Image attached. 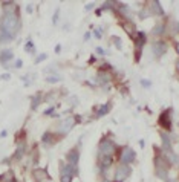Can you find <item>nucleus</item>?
Masks as SVG:
<instances>
[{"instance_id": "f257e3e1", "label": "nucleus", "mask_w": 179, "mask_h": 182, "mask_svg": "<svg viewBox=\"0 0 179 182\" xmlns=\"http://www.w3.org/2000/svg\"><path fill=\"white\" fill-rule=\"evenodd\" d=\"M22 26L20 23V17H18V11L15 13H9V14H3L2 20H0V31L8 34L9 37H15L18 29Z\"/></svg>"}, {"instance_id": "f03ea898", "label": "nucleus", "mask_w": 179, "mask_h": 182, "mask_svg": "<svg viewBox=\"0 0 179 182\" xmlns=\"http://www.w3.org/2000/svg\"><path fill=\"white\" fill-rule=\"evenodd\" d=\"M80 121V118H75V116H69V118H66V119H63V121H60L58 123V126H57V132L60 133V135H66V133H69L74 127H75V124Z\"/></svg>"}, {"instance_id": "7ed1b4c3", "label": "nucleus", "mask_w": 179, "mask_h": 182, "mask_svg": "<svg viewBox=\"0 0 179 182\" xmlns=\"http://www.w3.org/2000/svg\"><path fill=\"white\" fill-rule=\"evenodd\" d=\"M98 150H100V154L112 156V154L116 152V145H115V142H113L112 139H103L101 142H100Z\"/></svg>"}, {"instance_id": "20e7f679", "label": "nucleus", "mask_w": 179, "mask_h": 182, "mask_svg": "<svg viewBox=\"0 0 179 182\" xmlns=\"http://www.w3.org/2000/svg\"><path fill=\"white\" fill-rule=\"evenodd\" d=\"M130 173H132V168L130 165H125V164H120L118 168H116V173H115V182H123L125 181L129 176H130Z\"/></svg>"}, {"instance_id": "39448f33", "label": "nucleus", "mask_w": 179, "mask_h": 182, "mask_svg": "<svg viewBox=\"0 0 179 182\" xmlns=\"http://www.w3.org/2000/svg\"><path fill=\"white\" fill-rule=\"evenodd\" d=\"M135 158H136V153L133 152V149H130V147H124L123 150H121V154H120V162L129 165L130 162L135 161Z\"/></svg>"}, {"instance_id": "423d86ee", "label": "nucleus", "mask_w": 179, "mask_h": 182, "mask_svg": "<svg viewBox=\"0 0 179 182\" xmlns=\"http://www.w3.org/2000/svg\"><path fill=\"white\" fill-rule=\"evenodd\" d=\"M171 110L168 109V110H164V112L159 115V119H158V124L162 127V129H165V130H171Z\"/></svg>"}, {"instance_id": "0eeeda50", "label": "nucleus", "mask_w": 179, "mask_h": 182, "mask_svg": "<svg viewBox=\"0 0 179 182\" xmlns=\"http://www.w3.org/2000/svg\"><path fill=\"white\" fill-rule=\"evenodd\" d=\"M146 43V34L144 32H138L136 34V38H135V52H136V61L139 60L141 57V49Z\"/></svg>"}, {"instance_id": "6e6552de", "label": "nucleus", "mask_w": 179, "mask_h": 182, "mask_svg": "<svg viewBox=\"0 0 179 182\" xmlns=\"http://www.w3.org/2000/svg\"><path fill=\"white\" fill-rule=\"evenodd\" d=\"M66 159H68L69 165L77 167V165H78V161H80V152H78V149H72V150H69L68 154H66Z\"/></svg>"}, {"instance_id": "1a4fd4ad", "label": "nucleus", "mask_w": 179, "mask_h": 182, "mask_svg": "<svg viewBox=\"0 0 179 182\" xmlns=\"http://www.w3.org/2000/svg\"><path fill=\"white\" fill-rule=\"evenodd\" d=\"M151 49H153V54L156 57H162L167 52V43L162 42V40H158V42L153 43Z\"/></svg>"}, {"instance_id": "9d476101", "label": "nucleus", "mask_w": 179, "mask_h": 182, "mask_svg": "<svg viewBox=\"0 0 179 182\" xmlns=\"http://www.w3.org/2000/svg\"><path fill=\"white\" fill-rule=\"evenodd\" d=\"M11 60H14L13 51H9V49H3V51L0 52V63L3 64V68H9L8 63H9Z\"/></svg>"}, {"instance_id": "9b49d317", "label": "nucleus", "mask_w": 179, "mask_h": 182, "mask_svg": "<svg viewBox=\"0 0 179 182\" xmlns=\"http://www.w3.org/2000/svg\"><path fill=\"white\" fill-rule=\"evenodd\" d=\"M46 178H48V171L44 168H34V171H32L34 182H43Z\"/></svg>"}, {"instance_id": "f8f14e48", "label": "nucleus", "mask_w": 179, "mask_h": 182, "mask_svg": "<svg viewBox=\"0 0 179 182\" xmlns=\"http://www.w3.org/2000/svg\"><path fill=\"white\" fill-rule=\"evenodd\" d=\"M118 11H120V14L123 15L124 18H127V20H130L132 17H133V14H132V9L125 5V3H120L118 5Z\"/></svg>"}, {"instance_id": "ddd939ff", "label": "nucleus", "mask_w": 179, "mask_h": 182, "mask_svg": "<svg viewBox=\"0 0 179 182\" xmlns=\"http://www.w3.org/2000/svg\"><path fill=\"white\" fill-rule=\"evenodd\" d=\"M60 168H61V173H64V174H70V176L78 174V170H77V167H72V165H69V164H61V165H60Z\"/></svg>"}, {"instance_id": "4468645a", "label": "nucleus", "mask_w": 179, "mask_h": 182, "mask_svg": "<svg viewBox=\"0 0 179 182\" xmlns=\"http://www.w3.org/2000/svg\"><path fill=\"white\" fill-rule=\"evenodd\" d=\"M3 11H5V14L18 11V9H17V3H15V2H5V3H3Z\"/></svg>"}, {"instance_id": "2eb2a0df", "label": "nucleus", "mask_w": 179, "mask_h": 182, "mask_svg": "<svg viewBox=\"0 0 179 182\" xmlns=\"http://www.w3.org/2000/svg\"><path fill=\"white\" fill-rule=\"evenodd\" d=\"M112 156H104V154H100V167L101 168H109L112 165Z\"/></svg>"}, {"instance_id": "dca6fc26", "label": "nucleus", "mask_w": 179, "mask_h": 182, "mask_svg": "<svg viewBox=\"0 0 179 182\" xmlns=\"http://www.w3.org/2000/svg\"><path fill=\"white\" fill-rule=\"evenodd\" d=\"M96 78H98V80H96V83L98 84H104V83H107V81L110 80V75L107 73V72L100 70V72H98V75H96Z\"/></svg>"}, {"instance_id": "f3484780", "label": "nucleus", "mask_w": 179, "mask_h": 182, "mask_svg": "<svg viewBox=\"0 0 179 182\" xmlns=\"http://www.w3.org/2000/svg\"><path fill=\"white\" fill-rule=\"evenodd\" d=\"M151 13L156 15H164V9L161 8V3L159 2H151Z\"/></svg>"}, {"instance_id": "a211bd4d", "label": "nucleus", "mask_w": 179, "mask_h": 182, "mask_svg": "<svg viewBox=\"0 0 179 182\" xmlns=\"http://www.w3.org/2000/svg\"><path fill=\"white\" fill-rule=\"evenodd\" d=\"M40 103H41V94L40 92H37L34 97H32V99H31V109H37L38 106H40Z\"/></svg>"}, {"instance_id": "6ab92c4d", "label": "nucleus", "mask_w": 179, "mask_h": 182, "mask_svg": "<svg viewBox=\"0 0 179 182\" xmlns=\"http://www.w3.org/2000/svg\"><path fill=\"white\" fill-rule=\"evenodd\" d=\"M156 176L162 181H167L168 179V170L167 168H156Z\"/></svg>"}, {"instance_id": "aec40b11", "label": "nucleus", "mask_w": 179, "mask_h": 182, "mask_svg": "<svg viewBox=\"0 0 179 182\" xmlns=\"http://www.w3.org/2000/svg\"><path fill=\"white\" fill-rule=\"evenodd\" d=\"M52 133L51 132H46V133H43V136H41V142L43 144H46V145H49V144H52L54 141H52Z\"/></svg>"}, {"instance_id": "412c9836", "label": "nucleus", "mask_w": 179, "mask_h": 182, "mask_svg": "<svg viewBox=\"0 0 179 182\" xmlns=\"http://www.w3.org/2000/svg\"><path fill=\"white\" fill-rule=\"evenodd\" d=\"M109 110H110V103H107V104H104V106H101V107H100V110L96 112V116H98V118H101V116L107 115Z\"/></svg>"}, {"instance_id": "4be33fe9", "label": "nucleus", "mask_w": 179, "mask_h": 182, "mask_svg": "<svg viewBox=\"0 0 179 182\" xmlns=\"http://www.w3.org/2000/svg\"><path fill=\"white\" fill-rule=\"evenodd\" d=\"M23 154H25V142H22V144L18 145V149H17V152H15V154H14V158L18 161V159H22Z\"/></svg>"}, {"instance_id": "5701e85b", "label": "nucleus", "mask_w": 179, "mask_h": 182, "mask_svg": "<svg viewBox=\"0 0 179 182\" xmlns=\"http://www.w3.org/2000/svg\"><path fill=\"white\" fill-rule=\"evenodd\" d=\"M25 51L26 52H31V54H35V46H34V42L29 38L26 43V46H25Z\"/></svg>"}, {"instance_id": "b1692460", "label": "nucleus", "mask_w": 179, "mask_h": 182, "mask_svg": "<svg viewBox=\"0 0 179 182\" xmlns=\"http://www.w3.org/2000/svg\"><path fill=\"white\" fill-rule=\"evenodd\" d=\"M155 35H161V34H164V25L162 23H159V25H156L155 28H153V31H151Z\"/></svg>"}, {"instance_id": "393cba45", "label": "nucleus", "mask_w": 179, "mask_h": 182, "mask_svg": "<svg viewBox=\"0 0 179 182\" xmlns=\"http://www.w3.org/2000/svg\"><path fill=\"white\" fill-rule=\"evenodd\" d=\"M11 40H14L13 37H9L8 34H5V32L0 31V43H9Z\"/></svg>"}, {"instance_id": "a878e982", "label": "nucleus", "mask_w": 179, "mask_h": 182, "mask_svg": "<svg viewBox=\"0 0 179 182\" xmlns=\"http://www.w3.org/2000/svg\"><path fill=\"white\" fill-rule=\"evenodd\" d=\"M46 81H48V83H58V81H61V78H60V77H58V75H48V77H46Z\"/></svg>"}, {"instance_id": "bb28decb", "label": "nucleus", "mask_w": 179, "mask_h": 182, "mask_svg": "<svg viewBox=\"0 0 179 182\" xmlns=\"http://www.w3.org/2000/svg\"><path fill=\"white\" fill-rule=\"evenodd\" d=\"M13 179H14L13 171H9V173H5V174L0 178V182H9V181H13Z\"/></svg>"}, {"instance_id": "cd10ccee", "label": "nucleus", "mask_w": 179, "mask_h": 182, "mask_svg": "<svg viewBox=\"0 0 179 182\" xmlns=\"http://www.w3.org/2000/svg\"><path fill=\"white\" fill-rule=\"evenodd\" d=\"M124 28H125V31L132 35L133 32H135V25L133 23H130V22H127V23H124Z\"/></svg>"}, {"instance_id": "c85d7f7f", "label": "nucleus", "mask_w": 179, "mask_h": 182, "mask_svg": "<svg viewBox=\"0 0 179 182\" xmlns=\"http://www.w3.org/2000/svg\"><path fill=\"white\" fill-rule=\"evenodd\" d=\"M112 42H113V44H115L118 49H121V48H123V43H121V38H120V37L113 35V37H112Z\"/></svg>"}, {"instance_id": "c756f323", "label": "nucleus", "mask_w": 179, "mask_h": 182, "mask_svg": "<svg viewBox=\"0 0 179 182\" xmlns=\"http://www.w3.org/2000/svg\"><path fill=\"white\" fill-rule=\"evenodd\" d=\"M72 179H74V176L64 174V173H61V176H60V182H72Z\"/></svg>"}, {"instance_id": "7c9ffc66", "label": "nucleus", "mask_w": 179, "mask_h": 182, "mask_svg": "<svg viewBox=\"0 0 179 182\" xmlns=\"http://www.w3.org/2000/svg\"><path fill=\"white\" fill-rule=\"evenodd\" d=\"M115 5V2H104L103 3V9H112Z\"/></svg>"}, {"instance_id": "2f4dec72", "label": "nucleus", "mask_w": 179, "mask_h": 182, "mask_svg": "<svg viewBox=\"0 0 179 182\" xmlns=\"http://www.w3.org/2000/svg\"><path fill=\"white\" fill-rule=\"evenodd\" d=\"M58 15H60V9L57 8V9H55V14H54V18H52V23H54V25H57V20H58Z\"/></svg>"}, {"instance_id": "473e14b6", "label": "nucleus", "mask_w": 179, "mask_h": 182, "mask_svg": "<svg viewBox=\"0 0 179 182\" xmlns=\"http://www.w3.org/2000/svg\"><path fill=\"white\" fill-rule=\"evenodd\" d=\"M46 58H48L46 54H41V55H38L37 58H35V63H41V61H43V60H46Z\"/></svg>"}, {"instance_id": "72a5a7b5", "label": "nucleus", "mask_w": 179, "mask_h": 182, "mask_svg": "<svg viewBox=\"0 0 179 182\" xmlns=\"http://www.w3.org/2000/svg\"><path fill=\"white\" fill-rule=\"evenodd\" d=\"M141 86H144V87H150L151 83L149 80H141Z\"/></svg>"}, {"instance_id": "f704fd0d", "label": "nucleus", "mask_w": 179, "mask_h": 182, "mask_svg": "<svg viewBox=\"0 0 179 182\" xmlns=\"http://www.w3.org/2000/svg\"><path fill=\"white\" fill-rule=\"evenodd\" d=\"M26 13H28V14H32V3H28V6H26Z\"/></svg>"}, {"instance_id": "c9c22d12", "label": "nucleus", "mask_w": 179, "mask_h": 182, "mask_svg": "<svg viewBox=\"0 0 179 182\" xmlns=\"http://www.w3.org/2000/svg\"><path fill=\"white\" fill-rule=\"evenodd\" d=\"M22 66H23V61H22V60H17V61H15V66H14V68H17V69H18V68H22Z\"/></svg>"}, {"instance_id": "e433bc0d", "label": "nucleus", "mask_w": 179, "mask_h": 182, "mask_svg": "<svg viewBox=\"0 0 179 182\" xmlns=\"http://www.w3.org/2000/svg\"><path fill=\"white\" fill-rule=\"evenodd\" d=\"M94 6H95V3H87V5H86V11H90Z\"/></svg>"}, {"instance_id": "4c0bfd02", "label": "nucleus", "mask_w": 179, "mask_h": 182, "mask_svg": "<svg viewBox=\"0 0 179 182\" xmlns=\"http://www.w3.org/2000/svg\"><path fill=\"white\" fill-rule=\"evenodd\" d=\"M96 52H98L100 55H106V52H104V49H103V48H96Z\"/></svg>"}, {"instance_id": "58836bf2", "label": "nucleus", "mask_w": 179, "mask_h": 182, "mask_svg": "<svg viewBox=\"0 0 179 182\" xmlns=\"http://www.w3.org/2000/svg\"><path fill=\"white\" fill-rule=\"evenodd\" d=\"M51 113H54V107H49L44 110V115H51Z\"/></svg>"}, {"instance_id": "ea45409f", "label": "nucleus", "mask_w": 179, "mask_h": 182, "mask_svg": "<svg viewBox=\"0 0 179 182\" xmlns=\"http://www.w3.org/2000/svg\"><path fill=\"white\" fill-rule=\"evenodd\" d=\"M61 52V44H57L55 46V54H60Z\"/></svg>"}, {"instance_id": "a19ab883", "label": "nucleus", "mask_w": 179, "mask_h": 182, "mask_svg": "<svg viewBox=\"0 0 179 182\" xmlns=\"http://www.w3.org/2000/svg\"><path fill=\"white\" fill-rule=\"evenodd\" d=\"M0 78H2V80H9V78H11V75H9V73H3Z\"/></svg>"}, {"instance_id": "79ce46f5", "label": "nucleus", "mask_w": 179, "mask_h": 182, "mask_svg": "<svg viewBox=\"0 0 179 182\" xmlns=\"http://www.w3.org/2000/svg\"><path fill=\"white\" fill-rule=\"evenodd\" d=\"M94 35H95L96 38H101V32H100L98 29H95V31H94Z\"/></svg>"}, {"instance_id": "37998d69", "label": "nucleus", "mask_w": 179, "mask_h": 182, "mask_svg": "<svg viewBox=\"0 0 179 182\" xmlns=\"http://www.w3.org/2000/svg\"><path fill=\"white\" fill-rule=\"evenodd\" d=\"M89 37H90V34H89V32H86V34H84V40H89Z\"/></svg>"}, {"instance_id": "c03bdc74", "label": "nucleus", "mask_w": 179, "mask_h": 182, "mask_svg": "<svg viewBox=\"0 0 179 182\" xmlns=\"http://www.w3.org/2000/svg\"><path fill=\"white\" fill-rule=\"evenodd\" d=\"M9 182H17V181H15V179H13V181H9Z\"/></svg>"}, {"instance_id": "a18cd8bd", "label": "nucleus", "mask_w": 179, "mask_h": 182, "mask_svg": "<svg viewBox=\"0 0 179 182\" xmlns=\"http://www.w3.org/2000/svg\"><path fill=\"white\" fill-rule=\"evenodd\" d=\"M103 182H109V181H106V179H104V181H103Z\"/></svg>"}]
</instances>
